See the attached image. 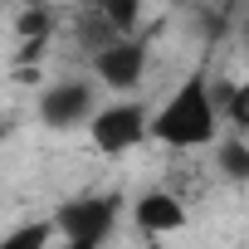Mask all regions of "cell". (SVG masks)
<instances>
[{"instance_id":"1","label":"cell","mask_w":249,"mask_h":249,"mask_svg":"<svg viewBox=\"0 0 249 249\" xmlns=\"http://www.w3.org/2000/svg\"><path fill=\"white\" fill-rule=\"evenodd\" d=\"M220 103H215V83L205 69L186 73L161 107H152V142L171 147V152H200L220 142Z\"/></svg>"},{"instance_id":"2","label":"cell","mask_w":249,"mask_h":249,"mask_svg":"<svg viewBox=\"0 0 249 249\" xmlns=\"http://www.w3.org/2000/svg\"><path fill=\"white\" fill-rule=\"evenodd\" d=\"M59 244H83V249H107V239L117 234L122 220V196L117 191H88V196H69L54 215Z\"/></svg>"},{"instance_id":"3","label":"cell","mask_w":249,"mask_h":249,"mask_svg":"<svg viewBox=\"0 0 249 249\" xmlns=\"http://www.w3.org/2000/svg\"><path fill=\"white\" fill-rule=\"evenodd\" d=\"M88 142L103 157H127L142 142H152V107L142 98H112L98 107V117L88 122Z\"/></svg>"},{"instance_id":"4","label":"cell","mask_w":249,"mask_h":249,"mask_svg":"<svg viewBox=\"0 0 249 249\" xmlns=\"http://www.w3.org/2000/svg\"><path fill=\"white\" fill-rule=\"evenodd\" d=\"M103 107V88L93 78H54L44 93H39V122L49 132H73V127H88Z\"/></svg>"},{"instance_id":"5","label":"cell","mask_w":249,"mask_h":249,"mask_svg":"<svg viewBox=\"0 0 249 249\" xmlns=\"http://www.w3.org/2000/svg\"><path fill=\"white\" fill-rule=\"evenodd\" d=\"M147 69H152V44H147L142 35L112 39V44H103V49L93 54V83L107 88V93H117V98H137Z\"/></svg>"},{"instance_id":"6","label":"cell","mask_w":249,"mask_h":249,"mask_svg":"<svg viewBox=\"0 0 249 249\" xmlns=\"http://www.w3.org/2000/svg\"><path fill=\"white\" fill-rule=\"evenodd\" d=\"M132 225L142 234H152V239L176 234V230H186V200L176 191H166V186H152V191H142L132 200Z\"/></svg>"},{"instance_id":"7","label":"cell","mask_w":249,"mask_h":249,"mask_svg":"<svg viewBox=\"0 0 249 249\" xmlns=\"http://www.w3.org/2000/svg\"><path fill=\"white\" fill-rule=\"evenodd\" d=\"M215 103H220L225 127H230L234 137H249V78H239V83H220Z\"/></svg>"},{"instance_id":"8","label":"cell","mask_w":249,"mask_h":249,"mask_svg":"<svg viewBox=\"0 0 249 249\" xmlns=\"http://www.w3.org/2000/svg\"><path fill=\"white\" fill-rule=\"evenodd\" d=\"M215 166H220V176L225 181H234V186H249V137H220L215 142Z\"/></svg>"},{"instance_id":"9","label":"cell","mask_w":249,"mask_h":249,"mask_svg":"<svg viewBox=\"0 0 249 249\" xmlns=\"http://www.w3.org/2000/svg\"><path fill=\"white\" fill-rule=\"evenodd\" d=\"M142 0H103V5H98V20L117 35V39H132L137 35V25H142Z\"/></svg>"},{"instance_id":"10","label":"cell","mask_w":249,"mask_h":249,"mask_svg":"<svg viewBox=\"0 0 249 249\" xmlns=\"http://www.w3.org/2000/svg\"><path fill=\"white\" fill-rule=\"evenodd\" d=\"M54 239H59L54 220H25V225H15V230L0 234V249H49Z\"/></svg>"},{"instance_id":"11","label":"cell","mask_w":249,"mask_h":249,"mask_svg":"<svg viewBox=\"0 0 249 249\" xmlns=\"http://www.w3.org/2000/svg\"><path fill=\"white\" fill-rule=\"evenodd\" d=\"M59 249H83V244H59Z\"/></svg>"}]
</instances>
